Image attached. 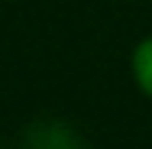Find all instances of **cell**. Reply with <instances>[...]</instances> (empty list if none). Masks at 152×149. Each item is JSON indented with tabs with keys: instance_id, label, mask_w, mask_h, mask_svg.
Here are the masks:
<instances>
[{
	"instance_id": "obj_2",
	"label": "cell",
	"mask_w": 152,
	"mask_h": 149,
	"mask_svg": "<svg viewBox=\"0 0 152 149\" xmlns=\"http://www.w3.org/2000/svg\"><path fill=\"white\" fill-rule=\"evenodd\" d=\"M133 75H136V84L152 97V36L142 39L133 52Z\"/></svg>"
},
{
	"instance_id": "obj_1",
	"label": "cell",
	"mask_w": 152,
	"mask_h": 149,
	"mask_svg": "<svg viewBox=\"0 0 152 149\" xmlns=\"http://www.w3.org/2000/svg\"><path fill=\"white\" fill-rule=\"evenodd\" d=\"M23 149H91V143L65 120H32L23 130Z\"/></svg>"
}]
</instances>
